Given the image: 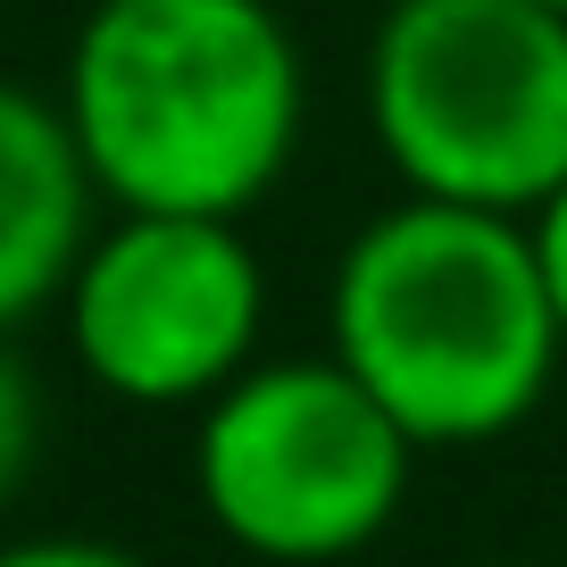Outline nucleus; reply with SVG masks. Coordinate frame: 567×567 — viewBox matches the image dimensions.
Wrapping results in <instances>:
<instances>
[{
  "mask_svg": "<svg viewBox=\"0 0 567 567\" xmlns=\"http://www.w3.org/2000/svg\"><path fill=\"white\" fill-rule=\"evenodd\" d=\"M59 117L109 209L243 226L301 151V42L276 0H92Z\"/></svg>",
  "mask_w": 567,
  "mask_h": 567,
  "instance_id": "obj_1",
  "label": "nucleus"
},
{
  "mask_svg": "<svg viewBox=\"0 0 567 567\" xmlns=\"http://www.w3.org/2000/svg\"><path fill=\"white\" fill-rule=\"evenodd\" d=\"M326 318V351L417 451H484L517 434L567 359L526 217L417 193L342 243Z\"/></svg>",
  "mask_w": 567,
  "mask_h": 567,
  "instance_id": "obj_2",
  "label": "nucleus"
},
{
  "mask_svg": "<svg viewBox=\"0 0 567 567\" xmlns=\"http://www.w3.org/2000/svg\"><path fill=\"white\" fill-rule=\"evenodd\" d=\"M368 125L417 200L534 217L567 184V18L543 0H392Z\"/></svg>",
  "mask_w": 567,
  "mask_h": 567,
  "instance_id": "obj_3",
  "label": "nucleus"
},
{
  "mask_svg": "<svg viewBox=\"0 0 567 567\" xmlns=\"http://www.w3.org/2000/svg\"><path fill=\"white\" fill-rule=\"evenodd\" d=\"M417 443L326 359H250L217 401H200L193 493L234 550L267 567L359 559L401 517Z\"/></svg>",
  "mask_w": 567,
  "mask_h": 567,
  "instance_id": "obj_4",
  "label": "nucleus"
},
{
  "mask_svg": "<svg viewBox=\"0 0 567 567\" xmlns=\"http://www.w3.org/2000/svg\"><path fill=\"white\" fill-rule=\"evenodd\" d=\"M68 351L109 401L200 409L259 359L267 267L234 217L117 209L92 226L68 292Z\"/></svg>",
  "mask_w": 567,
  "mask_h": 567,
  "instance_id": "obj_5",
  "label": "nucleus"
},
{
  "mask_svg": "<svg viewBox=\"0 0 567 567\" xmlns=\"http://www.w3.org/2000/svg\"><path fill=\"white\" fill-rule=\"evenodd\" d=\"M92 209H101V193L84 176V151H75L59 101L0 84V334L59 309L92 243Z\"/></svg>",
  "mask_w": 567,
  "mask_h": 567,
  "instance_id": "obj_6",
  "label": "nucleus"
},
{
  "mask_svg": "<svg viewBox=\"0 0 567 567\" xmlns=\"http://www.w3.org/2000/svg\"><path fill=\"white\" fill-rule=\"evenodd\" d=\"M34 460H42V384H34V368L9 351V334H0V509L25 493Z\"/></svg>",
  "mask_w": 567,
  "mask_h": 567,
  "instance_id": "obj_7",
  "label": "nucleus"
},
{
  "mask_svg": "<svg viewBox=\"0 0 567 567\" xmlns=\"http://www.w3.org/2000/svg\"><path fill=\"white\" fill-rule=\"evenodd\" d=\"M0 567H142V559L101 534H25V543H0Z\"/></svg>",
  "mask_w": 567,
  "mask_h": 567,
  "instance_id": "obj_8",
  "label": "nucleus"
},
{
  "mask_svg": "<svg viewBox=\"0 0 567 567\" xmlns=\"http://www.w3.org/2000/svg\"><path fill=\"white\" fill-rule=\"evenodd\" d=\"M534 234V267H543V292H550V318H559V342H567V184L526 217Z\"/></svg>",
  "mask_w": 567,
  "mask_h": 567,
  "instance_id": "obj_9",
  "label": "nucleus"
},
{
  "mask_svg": "<svg viewBox=\"0 0 567 567\" xmlns=\"http://www.w3.org/2000/svg\"><path fill=\"white\" fill-rule=\"evenodd\" d=\"M543 9H559V18H567V0H543Z\"/></svg>",
  "mask_w": 567,
  "mask_h": 567,
  "instance_id": "obj_10",
  "label": "nucleus"
}]
</instances>
